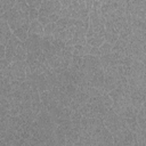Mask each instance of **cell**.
Here are the masks:
<instances>
[{
  "mask_svg": "<svg viewBox=\"0 0 146 146\" xmlns=\"http://www.w3.org/2000/svg\"><path fill=\"white\" fill-rule=\"evenodd\" d=\"M60 9L62 3L59 2V0H43L41 8L39 9V16L49 17L51 14H59Z\"/></svg>",
  "mask_w": 146,
  "mask_h": 146,
  "instance_id": "6da1fadb",
  "label": "cell"
},
{
  "mask_svg": "<svg viewBox=\"0 0 146 146\" xmlns=\"http://www.w3.org/2000/svg\"><path fill=\"white\" fill-rule=\"evenodd\" d=\"M9 70L15 78L21 82L26 80V60H17L9 65Z\"/></svg>",
  "mask_w": 146,
  "mask_h": 146,
  "instance_id": "7a4b0ae2",
  "label": "cell"
},
{
  "mask_svg": "<svg viewBox=\"0 0 146 146\" xmlns=\"http://www.w3.org/2000/svg\"><path fill=\"white\" fill-rule=\"evenodd\" d=\"M43 36L36 35V34H29L27 40L25 41V46L29 52H35L41 49V42Z\"/></svg>",
  "mask_w": 146,
  "mask_h": 146,
  "instance_id": "3957f363",
  "label": "cell"
},
{
  "mask_svg": "<svg viewBox=\"0 0 146 146\" xmlns=\"http://www.w3.org/2000/svg\"><path fill=\"white\" fill-rule=\"evenodd\" d=\"M11 35H13V31L8 22L5 19H0V43L6 44Z\"/></svg>",
  "mask_w": 146,
  "mask_h": 146,
  "instance_id": "277c9868",
  "label": "cell"
},
{
  "mask_svg": "<svg viewBox=\"0 0 146 146\" xmlns=\"http://www.w3.org/2000/svg\"><path fill=\"white\" fill-rule=\"evenodd\" d=\"M104 80H105V72L103 68H100L92 75L90 86L95 88H104Z\"/></svg>",
  "mask_w": 146,
  "mask_h": 146,
  "instance_id": "5b68a950",
  "label": "cell"
},
{
  "mask_svg": "<svg viewBox=\"0 0 146 146\" xmlns=\"http://www.w3.org/2000/svg\"><path fill=\"white\" fill-rule=\"evenodd\" d=\"M29 34H36L40 36H44V26L39 22V19L32 21L30 23Z\"/></svg>",
  "mask_w": 146,
  "mask_h": 146,
  "instance_id": "8992f818",
  "label": "cell"
},
{
  "mask_svg": "<svg viewBox=\"0 0 146 146\" xmlns=\"http://www.w3.org/2000/svg\"><path fill=\"white\" fill-rule=\"evenodd\" d=\"M29 29H30V24H26V25H23L18 29H16L15 31H13V34L15 36H17L21 41L25 42L29 38Z\"/></svg>",
  "mask_w": 146,
  "mask_h": 146,
  "instance_id": "52a82bcc",
  "label": "cell"
},
{
  "mask_svg": "<svg viewBox=\"0 0 146 146\" xmlns=\"http://www.w3.org/2000/svg\"><path fill=\"white\" fill-rule=\"evenodd\" d=\"M105 42V36L95 35L91 38H87V43H89L91 47H100Z\"/></svg>",
  "mask_w": 146,
  "mask_h": 146,
  "instance_id": "ba28073f",
  "label": "cell"
},
{
  "mask_svg": "<svg viewBox=\"0 0 146 146\" xmlns=\"http://www.w3.org/2000/svg\"><path fill=\"white\" fill-rule=\"evenodd\" d=\"M125 123H127V127L132 132H137L140 129L139 128V124H138V121H137V116L136 117H127L125 119Z\"/></svg>",
  "mask_w": 146,
  "mask_h": 146,
  "instance_id": "9c48e42d",
  "label": "cell"
},
{
  "mask_svg": "<svg viewBox=\"0 0 146 146\" xmlns=\"http://www.w3.org/2000/svg\"><path fill=\"white\" fill-rule=\"evenodd\" d=\"M112 47H113V44H111L110 42H104L100 47H99V50H100V54L102 55H107V54H110L111 51H112Z\"/></svg>",
  "mask_w": 146,
  "mask_h": 146,
  "instance_id": "30bf717a",
  "label": "cell"
},
{
  "mask_svg": "<svg viewBox=\"0 0 146 146\" xmlns=\"http://www.w3.org/2000/svg\"><path fill=\"white\" fill-rule=\"evenodd\" d=\"M56 23H49V24H47L46 26H44V35H52L54 34V31H55V29H56Z\"/></svg>",
  "mask_w": 146,
  "mask_h": 146,
  "instance_id": "8fae6325",
  "label": "cell"
},
{
  "mask_svg": "<svg viewBox=\"0 0 146 146\" xmlns=\"http://www.w3.org/2000/svg\"><path fill=\"white\" fill-rule=\"evenodd\" d=\"M26 1H27V5H29L30 8H33V9H40L43 0H26Z\"/></svg>",
  "mask_w": 146,
  "mask_h": 146,
  "instance_id": "7c38bea8",
  "label": "cell"
},
{
  "mask_svg": "<svg viewBox=\"0 0 146 146\" xmlns=\"http://www.w3.org/2000/svg\"><path fill=\"white\" fill-rule=\"evenodd\" d=\"M29 17H30V21H35L39 18V9H33V8H30V13H29Z\"/></svg>",
  "mask_w": 146,
  "mask_h": 146,
  "instance_id": "4fadbf2b",
  "label": "cell"
},
{
  "mask_svg": "<svg viewBox=\"0 0 146 146\" xmlns=\"http://www.w3.org/2000/svg\"><path fill=\"white\" fill-rule=\"evenodd\" d=\"M89 55H94V56L100 57V56H102V54H100L99 47H91V49H90V54H89Z\"/></svg>",
  "mask_w": 146,
  "mask_h": 146,
  "instance_id": "5bb4252c",
  "label": "cell"
},
{
  "mask_svg": "<svg viewBox=\"0 0 146 146\" xmlns=\"http://www.w3.org/2000/svg\"><path fill=\"white\" fill-rule=\"evenodd\" d=\"M59 2L62 3V7H65V8H68L72 5V0H59Z\"/></svg>",
  "mask_w": 146,
  "mask_h": 146,
  "instance_id": "9a60e30c",
  "label": "cell"
}]
</instances>
